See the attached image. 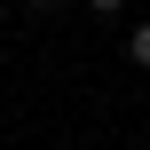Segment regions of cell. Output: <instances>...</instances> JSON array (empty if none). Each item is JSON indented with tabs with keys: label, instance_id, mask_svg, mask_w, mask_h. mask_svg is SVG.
Here are the masks:
<instances>
[{
	"label": "cell",
	"instance_id": "7a4b0ae2",
	"mask_svg": "<svg viewBox=\"0 0 150 150\" xmlns=\"http://www.w3.org/2000/svg\"><path fill=\"white\" fill-rule=\"evenodd\" d=\"M87 8H95V16H119V8H127V0H87Z\"/></svg>",
	"mask_w": 150,
	"mask_h": 150
},
{
	"label": "cell",
	"instance_id": "6da1fadb",
	"mask_svg": "<svg viewBox=\"0 0 150 150\" xmlns=\"http://www.w3.org/2000/svg\"><path fill=\"white\" fill-rule=\"evenodd\" d=\"M127 55H134V63L150 71V24H134V32H127Z\"/></svg>",
	"mask_w": 150,
	"mask_h": 150
}]
</instances>
